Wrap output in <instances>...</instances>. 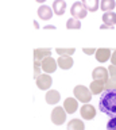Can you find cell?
<instances>
[{"label":"cell","mask_w":116,"mask_h":130,"mask_svg":"<svg viewBox=\"0 0 116 130\" xmlns=\"http://www.w3.org/2000/svg\"><path fill=\"white\" fill-rule=\"evenodd\" d=\"M84 129H85V125L80 118H74L67 123V130H84Z\"/></svg>","instance_id":"obj_18"},{"label":"cell","mask_w":116,"mask_h":130,"mask_svg":"<svg viewBox=\"0 0 116 130\" xmlns=\"http://www.w3.org/2000/svg\"><path fill=\"white\" fill-rule=\"evenodd\" d=\"M74 47H57V53L59 56H72L74 54Z\"/></svg>","instance_id":"obj_22"},{"label":"cell","mask_w":116,"mask_h":130,"mask_svg":"<svg viewBox=\"0 0 116 130\" xmlns=\"http://www.w3.org/2000/svg\"><path fill=\"white\" fill-rule=\"evenodd\" d=\"M63 108L66 110L67 114H74L78 108V100L76 98H66L63 102Z\"/></svg>","instance_id":"obj_10"},{"label":"cell","mask_w":116,"mask_h":130,"mask_svg":"<svg viewBox=\"0 0 116 130\" xmlns=\"http://www.w3.org/2000/svg\"><path fill=\"white\" fill-rule=\"evenodd\" d=\"M57 62H58L59 68L66 71V69H70L72 67H73L74 61H73V58H72V56H59Z\"/></svg>","instance_id":"obj_12"},{"label":"cell","mask_w":116,"mask_h":130,"mask_svg":"<svg viewBox=\"0 0 116 130\" xmlns=\"http://www.w3.org/2000/svg\"><path fill=\"white\" fill-rule=\"evenodd\" d=\"M92 77H93V80L107 81L109 79V71L104 67H97V68L93 69V72H92Z\"/></svg>","instance_id":"obj_8"},{"label":"cell","mask_w":116,"mask_h":130,"mask_svg":"<svg viewBox=\"0 0 116 130\" xmlns=\"http://www.w3.org/2000/svg\"><path fill=\"white\" fill-rule=\"evenodd\" d=\"M51 56V49L50 47H39L34 50V60H39L42 61L43 58Z\"/></svg>","instance_id":"obj_15"},{"label":"cell","mask_w":116,"mask_h":130,"mask_svg":"<svg viewBox=\"0 0 116 130\" xmlns=\"http://www.w3.org/2000/svg\"><path fill=\"white\" fill-rule=\"evenodd\" d=\"M34 26H35V28H39V24H38L37 20H34Z\"/></svg>","instance_id":"obj_30"},{"label":"cell","mask_w":116,"mask_h":130,"mask_svg":"<svg viewBox=\"0 0 116 130\" xmlns=\"http://www.w3.org/2000/svg\"><path fill=\"white\" fill-rule=\"evenodd\" d=\"M53 8H50L49 6H41L38 8V16L42 20H50L53 16Z\"/></svg>","instance_id":"obj_13"},{"label":"cell","mask_w":116,"mask_h":130,"mask_svg":"<svg viewBox=\"0 0 116 130\" xmlns=\"http://www.w3.org/2000/svg\"><path fill=\"white\" fill-rule=\"evenodd\" d=\"M111 56H112V52L108 47H100L95 53V57L99 62H107L108 60H111Z\"/></svg>","instance_id":"obj_9"},{"label":"cell","mask_w":116,"mask_h":130,"mask_svg":"<svg viewBox=\"0 0 116 130\" xmlns=\"http://www.w3.org/2000/svg\"><path fill=\"white\" fill-rule=\"evenodd\" d=\"M100 110L109 117L116 115V88H107L99 100Z\"/></svg>","instance_id":"obj_1"},{"label":"cell","mask_w":116,"mask_h":130,"mask_svg":"<svg viewBox=\"0 0 116 130\" xmlns=\"http://www.w3.org/2000/svg\"><path fill=\"white\" fill-rule=\"evenodd\" d=\"M113 27H115V26H109V24L103 23L101 26H100V30H113Z\"/></svg>","instance_id":"obj_27"},{"label":"cell","mask_w":116,"mask_h":130,"mask_svg":"<svg viewBox=\"0 0 116 130\" xmlns=\"http://www.w3.org/2000/svg\"><path fill=\"white\" fill-rule=\"evenodd\" d=\"M37 87L39 89H42V91H49V88L51 87V84H53V79H51V76L49 73H42V75H39L37 79Z\"/></svg>","instance_id":"obj_4"},{"label":"cell","mask_w":116,"mask_h":130,"mask_svg":"<svg viewBox=\"0 0 116 130\" xmlns=\"http://www.w3.org/2000/svg\"><path fill=\"white\" fill-rule=\"evenodd\" d=\"M46 99V103L47 104H57L59 100H61V95H59L58 91H55V89H49L45 96Z\"/></svg>","instance_id":"obj_14"},{"label":"cell","mask_w":116,"mask_h":130,"mask_svg":"<svg viewBox=\"0 0 116 130\" xmlns=\"http://www.w3.org/2000/svg\"><path fill=\"white\" fill-rule=\"evenodd\" d=\"M53 11H54V14H57V15H63L66 11V2L65 0H54Z\"/></svg>","instance_id":"obj_16"},{"label":"cell","mask_w":116,"mask_h":130,"mask_svg":"<svg viewBox=\"0 0 116 130\" xmlns=\"http://www.w3.org/2000/svg\"><path fill=\"white\" fill-rule=\"evenodd\" d=\"M111 64L112 65H116V49L112 52V56H111Z\"/></svg>","instance_id":"obj_28"},{"label":"cell","mask_w":116,"mask_h":130,"mask_svg":"<svg viewBox=\"0 0 116 130\" xmlns=\"http://www.w3.org/2000/svg\"><path fill=\"white\" fill-rule=\"evenodd\" d=\"M35 2H38V3H45L46 0H35Z\"/></svg>","instance_id":"obj_31"},{"label":"cell","mask_w":116,"mask_h":130,"mask_svg":"<svg viewBox=\"0 0 116 130\" xmlns=\"http://www.w3.org/2000/svg\"><path fill=\"white\" fill-rule=\"evenodd\" d=\"M108 71H109V77H113L116 79V65H109V68H108Z\"/></svg>","instance_id":"obj_25"},{"label":"cell","mask_w":116,"mask_h":130,"mask_svg":"<svg viewBox=\"0 0 116 130\" xmlns=\"http://www.w3.org/2000/svg\"><path fill=\"white\" fill-rule=\"evenodd\" d=\"M82 4L86 7V10L90 11V12H96L100 7L99 0H82Z\"/></svg>","instance_id":"obj_19"},{"label":"cell","mask_w":116,"mask_h":130,"mask_svg":"<svg viewBox=\"0 0 116 130\" xmlns=\"http://www.w3.org/2000/svg\"><path fill=\"white\" fill-rule=\"evenodd\" d=\"M96 50H97V49H95V47H82V52L85 53V54H88V56L95 54Z\"/></svg>","instance_id":"obj_26"},{"label":"cell","mask_w":116,"mask_h":130,"mask_svg":"<svg viewBox=\"0 0 116 130\" xmlns=\"http://www.w3.org/2000/svg\"><path fill=\"white\" fill-rule=\"evenodd\" d=\"M107 130H116V115L111 117V119L107 123Z\"/></svg>","instance_id":"obj_23"},{"label":"cell","mask_w":116,"mask_h":130,"mask_svg":"<svg viewBox=\"0 0 116 130\" xmlns=\"http://www.w3.org/2000/svg\"><path fill=\"white\" fill-rule=\"evenodd\" d=\"M73 93H74L76 99L80 100V102H82V103H88V102H90L92 95H93V93L90 92V89L88 87H85V85H77V87H74Z\"/></svg>","instance_id":"obj_2"},{"label":"cell","mask_w":116,"mask_h":130,"mask_svg":"<svg viewBox=\"0 0 116 130\" xmlns=\"http://www.w3.org/2000/svg\"><path fill=\"white\" fill-rule=\"evenodd\" d=\"M80 112H81L82 119H86V121H90L96 117V108L92 104H88V103H84V106L80 110Z\"/></svg>","instance_id":"obj_7"},{"label":"cell","mask_w":116,"mask_h":130,"mask_svg":"<svg viewBox=\"0 0 116 130\" xmlns=\"http://www.w3.org/2000/svg\"><path fill=\"white\" fill-rule=\"evenodd\" d=\"M115 7H116L115 0H101V3H100V8L103 11H113Z\"/></svg>","instance_id":"obj_21"},{"label":"cell","mask_w":116,"mask_h":130,"mask_svg":"<svg viewBox=\"0 0 116 130\" xmlns=\"http://www.w3.org/2000/svg\"><path fill=\"white\" fill-rule=\"evenodd\" d=\"M57 67H58V62L51 56H49V57H46V58L42 60V71L45 73L51 75V73H54L55 71H57Z\"/></svg>","instance_id":"obj_6"},{"label":"cell","mask_w":116,"mask_h":130,"mask_svg":"<svg viewBox=\"0 0 116 130\" xmlns=\"http://www.w3.org/2000/svg\"><path fill=\"white\" fill-rule=\"evenodd\" d=\"M43 28H45V30H55V26H53V24H46Z\"/></svg>","instance_id":"obj_29"},{"label":"cell","mask_w":116,"mask_h":130,"mask_svg":"<svg viewBox=\"0 0 116 130\" xmlns=\"http://www.w3.org/2000/svg\"><path fill=\"white\" fill-rule=\"evenodd\" d=\"M105 81L103 80H93L89 85V89L93 95H99V93H103L105 91Z\"/></svg>","instance_id":"obj_11"},{"label":"cell","mask_w":116,"mask_h":130,"mask_svg":"<svg viewBox=\"0 0 116 130\" xmlns=\"http://www.w3.org/2000/svg\"><path fill=\"white\" fill-rule=\"evenodd\" d=\"M70 14L73 18H77V19H84L85 16L88 15V10L86 7L82 4V2H76L70 8Z\"/></svg>","instance_id":"obj_3"},{"label":"cell","mask_w":116,"mask_h":130,"mask_svg":"<svg viewBox=\"0 0 116 130\" xmlns=\"http://www.w3.org/2000/svg\"><path fill=\"white\" fill-rule=\"evenodd\" d=\"M105 87L107 88H116V79H113V77H109L107 81H105ZM105 88V89H107Z\"/></svg>","instance_id":"obj_24"},{"label":"cell","mask_w":116,"mask_h":130,"mask_svg":"<svg viewBox=\"0 0 116 130\" xmlns=\"http://www.w3.org/2000/svg\"><path fill=\"white\" fill-rule=\"evenodd\" d=\"M66 28L67 30H80L81 28V22L77 18H70L66 20Z\"/></svg>","instance_id":"obj_20"},{"label":"cell","mask_w":116,"mask_h":130,"mask_svg":"<svg viewBox=\"0 0 116 130\" xmlns=\"http://www.w3.org/2000/svg\"><path fill=\"white\" fill-rule=\"evenodd\" d=\"M103 22L109 26H115L116 24V12L113 11H105L103 15Z\"/></svg>","instance_id":"obj_17"},{"label":"cell","mask_w":116,"mask_h":130,"mask_svg":"<svg viewBox=\"0 0 116 130\" xmlns=\"http://www.w3.org/2000/svg\"><path fill=\"white\" fill-rule=\"evenodd\" d=\"M66 110L63 107H55L51 111V121H53L54 125H62L63 122L66 121Z\"/></svg>","instance_id":"obj_5"}]
</instances>
